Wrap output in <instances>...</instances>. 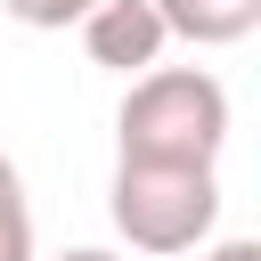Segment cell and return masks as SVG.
Segmentation results:
<instances>
[{
  "mask_svg": "<svg viewBox=\"0 0 261 261\" xmlns=\"http://www.w3.org/2000/svg\"><path fill=\"white\" fill-rule=\"evenodd\" d=\"M0 261H33V204H24V171L0 155Z\"/></svg>",
  "mask_w": 261,
  "mask_h": 261,
  "instance_id": "cell-5",
  "label": "cell"
},
{
  "mask_svg": "<svg viewBox=\"0 0 261 261\" xmlns=\"http://www.w3.org/2000/svg\"><path fill=\"white\" fill-rule=\"evenodd\" d=\"M196 261H261V245H253V237H220V245L204 237V245H196Z\"/></svg>",
  "mask_w": 261,
  "mask_h": 261,
  "instance_id": "cell-7",
  "label": "cell"
},
{
  "mask_svg": "<svg viewBox=\"0 0 261 261\" xmlns=\"http://www.w3.org/2000/svg\"><path fill=\"white\" fill-rule=\"evenodd\" d=\"M114 147L130 163H220L228 147V90L204 65H147L122 90Z\"/></svg>",
  "mask_w": 261,
  "mask_h": 261,
  "instance_id": "cell-1",
  "label": "cell"
},
{
  "mask_svg": "<svg viewBox=\"0 0 261 261\" xmlns=\"http://www.w3.org/2000/svg\"><path fill=\"white\" fill-rule=\"evenodd\" d=\"M82 49H90V65H114V73H147L155 57H163V16H155V0H90L82 16Z\"/></svg>",
  "mask_w": 261,
  "mask_h": 261,
  "instance_id": "cell-3",
  "label": "cell"
},
{
  "mask_svg": "<svg viewBox=\"0 0 261 261\" xmlns=\"http://www.w3.org/2000/svg\"><path fill=\"white\" fill-rule=\"evenodd\" d=\"M0 8H8V16L24 24V33H65V24H73V16L90 8V0H0Z\"/></svg>",
  "mask_w": 261,
  "mask_h": 261,
  "instance_id": "cell-6",
  "label": "cell"
},
{
  "mask_svg": "<svg viewBox=\"0 0 261 261\" xmlns=\"http://www.w3.org/2000/svg\"><path fill=\"white\" fill-rule=\"evenodd\" d=\"M57 261H122V253H106V245H73V253H57Z\"/></svg>",
  "mask_w": 261,
  "mask_h": 261,
  "instance_id": "cell-8",
  "label": "cell"
},
{
  "mask_svg": "<svg viewBox=\"0 0 261 261\" xmlns=\"http://www.w3.org/2000/svg\"><path fill=\"white\" fill-rule=\"evenodd\" d=\"M163 33L171 41H196V49H237L253 24H261V0H155Z\"/></svg>",
  "mask_w": 261,
  "mask_h": 261,
  "instance_id": "cell-4",
  "label": "cell"
},
{
  "mask_svg": "<svg viewBox=\"0 0 261 261\" xmlns=\"http://www.w3.org/2000/svg\"><path fill=\"white\" fill-rule=\"evenodd\" d=\"M106 220L130 253H196L220 220V163H130L114 155V188H106Z\"/></svg>",
  "mask_w": 261,
  "mask_h": 261,
  "instance_id": "cell-2",
  "label": "cell"
}]
</instances>
